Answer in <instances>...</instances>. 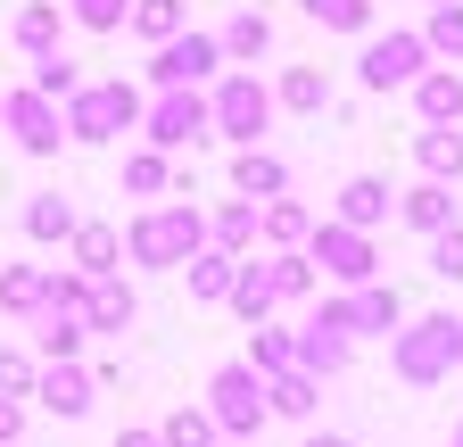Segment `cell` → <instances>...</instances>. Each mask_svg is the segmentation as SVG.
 I'll list each match as a JSON object with an SVG mask.
<instances>
[{"mask_svg": "<svg viewBox=\"0 0 463 447\" xmlns=\"http://www.w3.org/2000/svg\"><path fill=\"white\" fill-rule=\"evenodd\" d=\"M133 315H141V299H133V282H91V299H83V331H133Z\"/></svg>", "mask_w": 463, "mask_h": 447, "instance_id": "5bb4252c", "label": "cell"}, {"mask_svg": "<svg viewBox=\"0 0 463 447\" xmlns=\"http://www.w3.org/2000/svg\"><path fill=\"white\" fill-rule=\"evenodd\" d=\"M397 215L414 224V233H447V224H455V191L447 183H414V191L397 199Z\"/></svg>", "mask_w": 463, "mask_h": 447, "instance_id": "ffe728a7", "label": "cell"}, {"mask_svg": "<svg viewBox=\"0 0 463 447\" xmlns=\"http://www.w3.org/2000/svg\"><path fill=\"white\" fill-rule=\"evenodd\" d=\"M447 447H463V423H455V439H447Z\"/></svg>", "mask_w": 463, "mask_h": 447, "instance_id": "bcb514c9", "label": "cell"}, {"mask_svg": "<svg viewBox=\"0 0 463 447\" xmlns=\"http://www.w3.org/2000/svg\"><path fill=\"white\" fill-rule=\"evenodd\" d=\"M75 17H83V25H99V33H108V25H125V0H75Z\"/></svg>", "mask_w": 463, "mask_h": 447, "instance_id": "b9f144b4", "label": "cell"}, {"mask_svg": "<svg viewBox=\"0 0 463 447\" xmlns=\"http://www.w3.org/2000/svg\"><path fill=\"white\" fill-rule=\"evenodd\" d=\"M430 9H447V0H430Z\"/></svg>", "mask_w": 463, "mask_h": 447, "instance_id": "7dc6e473", "label": "cell"}, {"mask_svg": "<svg viewBox=\"0 0 463 447\" xmlns=\"http://www.w3.org/2000/svg\"><path fill=\"white\" fill-rule=\"evenodd\" d=\"M414 108H422L430 125H463V75L422 67V75H414Z\"/></svg>", "mask_w": 463, "mask_h": 447, "instance_id": "e0dca14e", "label": "cell"}, {"mask_svg": "<svg viewBox=\"0 0 463 447\" xmlns=\"http://www.w3.org/2000/svg\"><path fill=\"white\" fill-rule=\"evenodd\" d=\"M389 365H397V381H414V389L447 381V373L463 365V323H455V315H422V323H405L397 340H389Z\"/></svg>", "mask_w": 463, "mask_h": 447, "instance_id": "6da1fadb", "label": "cell"}, {"mask_svg": "<svg viewBox=\"0 0 463 447\" xmlns=\"http://www.w3.org/2000/svg\"><path fill=\"white\" fill-rule=\"evenodd\" d=\"M149 141H157V149L207 141V100H199V91H165V100L149 108Z\"/></svg>", "mask_w": 463, "mask_h": 447, "instance_id": "30bf717a", "label": "cell"}, {"mask_svg": "<svg viewBox=\"0 0 463 447\" xmlns=\"http://www.w3.org/2000/svg\"><path fill=\"white\" fill-rule=\"evenodd\" d=\"M116 257H125V233H116V224H75V265H83V282H108Z\"/></svg>", "mask_w": 463, "mask_h": 447, "instance_id": "ac0fdd59", "label": "cell"}, {"mask_svg": "<svg viewBox=\"0 0 463 447\" xmlns=\"http://www.w3.org/2000/svg\"><path fill=\"white\" fill-rule=\"evenodd\" d=\"M265 42H273V25H265L257 9H241V17H232V25H223V42H215V50H223V59H257V50H265Z\"/></svg>", "mask_w": 463, "mask_h": 447, "instance_id": "1f68e13d", "label": "cell"}, {"mask_svg": "<svg viewBox=\"0 0 463 447\" xmlns=\"http://www.w3.org/2000/svg\"><path fill=\"white\" fill-rule=\"evenodd\" d=\"M0 117H9L17 149H33V157H50L58 141H67V125H58V108H50L42 91H17V100H0Z\"/></svg>", "mask_w": 463, "mask_h": 447, "instance_id": "9c48e42d", "label": "cell"}, {"mask_svg": "<svg viewBox=\"0 0 463 447\" xmlns=\"http://www.w3.org/2000/svg\"><path fill=\"white\" fill-rule=\"evenodd\" d=\"M422 50H463V9H455V0L430 17V42H422Z\"/></svg>", "mask_w": 463, "mask_h": 447, "instance_id": "60d3db41", "label": "cell"}, {"mask_svg": "<svg viewBox=\"0 0 463 447\" xmlns=\"http://www.w3.org/2000/svg\"><path fill=\"white\" fill-rule=\"evenodd\" d=\"M133 117H141V100H133L125 83H99V91H75L67 133H75V141H108V133H125Z\"/></svg>", "mask_w": 463, "mask_h": 447, "instance_id": "52a82bcc", "label": "cell"}, {"mask_svg": "<svg viewBox=\"0 0 463 447\" xmlns=\"http://www.w3.org/2000/svg\"><path fill=\"white\" fill-rule=\"evenodd\" d=\"M307 447H356V439H339V431H315V439H307Z\"/></svg>", "mask_w": 463, "mask_h": 447, "instance_id": "f6af8a7d", "label": "cell"}, {"mask_svg": "<svg viewBox=\"0 0 463 447\" xmlns=\"http://www.w3.org/2000/svg\"><path fill=\"white\" fill-rule=\"evenodd\" d=\"M232 307H241L249 323H265V315H273V273H265V257L232 273Z\"/></svg>", "mask_w": 463, "mask_h": 447, "instance_id": "f1b7e54d", "label": "cell"}, {"mask_svg": "<svg viewBox=\"0 0 463 447\" xmlns=\"http://www.w3.org/2000/svg\"><path fill=\"white\" fill-rule=\"evenodd\" d=\"M257 233L273 241V257H289V249L315 233V215H307V207H289V199H265V224H257Z\"/></svg>", "mask_w": 463, "mask_h": 447, "instance_id": "d4e9b609", "label": "cell"}, {"mask_svg": "<svg viewBox=\"0 0 463 447\" xmlns=\"http://www.w3.org/2000/svg\"><path fill=\"white\" fill-rule=\"evenodd\" d=\"M75 224H83V215L58 199V191H33V199H25V241H75Z\"/></svg>", "mask_w": 463, "mask_h": 447, "instance_id": "44dd1931", "label": "cell"}, {"mask_svg": "<svg viewBox=\"0 0 463 447\" xmlns=\"http://www.w3.org/2000/svg\"><path fill=\"white\" fill-rule=\"evenodd\" d=\"M281 100H289V108H323V100H331V75H323V67H289Z\"/></svg>", "mask_w": 463, "mask_h": 447, "instance_id": "e575fe53", "label": "cell"}, {"mask_svg": "<svg viewBox=\"0 0 463 447\" xmlns=\"http://www.w3.org/2000/svg\"><path fill=\"white\" fill-rule=\"evenodd\" d=\"M232 191H241L249 207H257V199H281V191H289V166L265 157V149H241V157H232Z\"/></svg>", "mask_w": 463, "mask_h": 447, "instance_id": "9a60e30c", "label": "cell"}, {"mask_svg": "<svg viewBox=\"0 0 463 447\" xmlns=\"http://www.w3.org/2000/svg\"><path fill=\"white\" fill-rule=\"evenodd\" d=\"M265 273H273V307H289V299H307L315 290V265L289 249V257H265Z\"/></svg>", "mask_w": 463, "mask_h": 447, "instance_id": "4dcf8cb0", "label": "cell"}, {"mask_svg": "<svg viewBox=\"0 0 463 447\" xmlns=\"http://www.w3.org/2000/svg\"><path fill=\"white\" fill-rule=\"evenodd\" d=\"M133 25L149 42H174V33H183V0H133Z\"/></svg>", "mask_w": 463, "mask_h": 447, "instance_id": "836d02e7", "label": "cell"}, {"mask_svg": "<svg viewBox=\"0 0 463 447\" xmlns=\"http://www.w3.org/2000/svg\"><path fill=\"white\" fill-rule=\"evenodd\" d=\"M125 249H133V265H191L199 249H207V215L199 207H149L133 233H125Z\"/></svg>", "mask_w": 463, "mask_h": 447, "instance_id": "7a4b0ae2", "label": "cell"}, {"mask_svg": "<svg viewBox=\"0 0 463 447\" xmlns=\"http://www.w3.org/2000/svg\"><path fill=\"white\" fill-rule=\"evenodd\" d=\"M249 241H257V207H249V199H241V207H223V215L207 224V249H223V257H241Z\"/></svg>", "mask_w": 463, "mask_h": 447, "instance_id": "f546056e", "label": "cell"}, {"mask_svg": "<svg viewBox=\"0 0 463 447\" xmlns=\"http://www.w3.org/2000/svg\"><path fill=\"white\" fill-rule=\"evenodd\" d=\"M165 183H174V175H165V157H149V149H141V157H125V191H133V199H157Z\"/></svg>", "mask_w": 463, "mask_h": 447, "instance_id": "d590c367", "label": "cell"}, {"mask_svg": "<svg viewBox=\"0 0 463 447\" xmlns=\"http://www.w3.org/2000/svg\"><path fill=\"white\" fill-rule=\"evenodd\" d=\"M414 75H422V42L414 33H389V42L364 50V83L373 91H397V83H414Z\"/></svg>", "mask_w": 463, "mask_h": 447, "instance_id": "8fae6325", "label": "cell"}, {"mask_svg": "<svg viewBox=\"0 0 463 447\" xmlns=\"http://www.w3.org/2000/svg\"><path fill=\"white\" fill-rule=\"evenodd\" d=\"M0 307H9V315H42L50 307V273L42 265H9V273H0Z\"/></svg>", "mask_w": 463, "mask_h": 447, "instance_id": "603a6c76", "label": "cell"}, {"mask_svg": "<svg viewBox=\"0 0 463 447\" xmlns=\"http://www.w3.org/2000/svg\"><path fill=\"white\" fill-rule=\"evenodd\" d=\"M183 273H191V299H232V273H241V257H223V249H199Z\"/></svg>", "mask_w": 463, "mask_h": 447, "instance_id": "484cf974", "label": "cell"}, {"mask_svg": "<svg viewBox=\"0 0 463 447\" xmlns=\"http://www.w3.org/2000/svg\"><path fill=\"white\" fill-rule=\"evenodd\" d=\"M307 265L315 273H331V282H347V290H364L373 282V233H347V224H315L307 233Z\"/></svg>", "mask_w": 463, "mask_h": 447, "instance_id": "277c9868", "label": "cell"}, {"mask_svg": "<svg viewBox=\"0 0 463 447\" xmlns=\"http://www.w3.org/2000/svg\"><path fill=\"white\" fill-rule=\"evenodd\" d=\"M323 315L347 331V340H373V331H389V340H397V323H405V299H397V290H381V282H364V290L331 299Z\"/></svg>", "mask_w": 463, "mask_h": 447, "instance_id": "5b68a950", "label": "cell"}, {"mask_svg": "<svg viewBox=\"0 0 463 447\" xmlns=\"http://www.w3.org/2000/svg\"><path fill=\"white\" fill-rule=\"evenodd\" d=\"M33 348H42V365H75V348H83V315H42Z\"/></svg>", "mask_w": 463, "mask_h": 447, "instance_id": "83f0119b", "label": "cell"}, {"mask_svg": "<svg viewBox=\"0 0 463 447\" xmlns=\"http://www.w3.org/2000/svg\"><path fill=\"white\" fill-rule=\"evenodd\" d=\"M265 117H273V91H265V83H249V75H232V83L215 91V108H207V125H215V133H232V141H257V133H265Z\"/></svg>", "mask_w": 463, "mask_h": 447, "instance_id": "8992f818", "label": "cell"}, {"mask_svg": "<svg viewBox=\"0 0 463 447\" xmlns=\"http://www.w3.org/2000/svg\"><path fill=\"white\" fill-rule=\"evenodd\" d=\"M33 357H0V398H33Z\"/></svg>", "mask_w": 463, "mask_h": 447, "instance_id": "f35d334b", "label": "cell"}, {"mask_svg": "<svg viewBox=\"0 0 463 447\" xmlns=\"http://www.w3.org/2000/svg\"><path fill=\"white\" fill-rule=\"evenodd\" d=\"M157 439H165V447H223V431L207 423V406H174V414L157 423Z\"/></svg>", "mask_w": 463, "mask_h": 447, "instance_id": "4316f807", "label": "cell"}, {"mask_svg": "<svg viewBox=\"0 0 463 447\" xmlns=\"http://www.w3.org/2000/svg\"><path fill=\"white\" fill-rule=\"evenodd\" d=\"M17 431H25V406H17V398H0V447H9Z\"/></svg>", "mask_w": 463, "mask_h": 447, "instance_id": "7bdbcfd3", "label": "cell"}, {"mask_svg": "<svg viewBox=\"0 0 463 447\" xmlns=\"http://www.w3.org/2000/svg\"><path fill=\"white\" fill-rule=\"evenodd\" d=\"M347 348H356V340H347V331L315 307V315H307V331H298V373H315V381H323V373H339V365H347Z\"/></svg>", "mask_w": 463, "mask_h": 447, "instance_id": "4fadbf2b", "label": "cell"}, {"mask_svg": "<svg viewBox=\"0 0 463 447\" xmlns=\"http://www.w3.org/2000/svg\"><path fill=\"white\" fill-rule=\"evenodd\" d=\"M381 215H389V183H381V175H347V191H339V215H331V224H347V233H373Z\"/></svg>", "mask_w": 463, "mask_h": 447, "instance_id": "2e32d148", "label": "cell"}, {"mask_svg": "<svg viewBox=\"0 0 463 447\" xmlns=\"http://www.w3.org/2000/svg\"><path fill=\"white\" fill-rule=\"evenodd\" d=\"M430 273H439V282H463V224L430 233Z\"/></svg>", "mask_w": 463, "mask_h": 447, "instance_id": "8d00e7d4", "label": "cell"}, {"mask_svg": "<svg viewBox=\"0 0 463 447\" xmlns=\"http://www.w3.org/2000/svg\"><path fill=\"white\" fill-rule=\"evenodd\" d=\"M116 447H165V439H157L149 423H133V431H116Z\"/></svg>", "mask_w": 463, "mask_h": 447, "instance_id": "ee69618b", "label": "cell"}, {"mask_svg": "<svg viewBox=\"0 0 463 447\" xmlns=\"http://www.w3.org/2000/svg\"><path fill=\"white\" fill-rule=\"evenodd\" d=\"M414 157H422V183H463V133L455 125H430L414 141Z\"/></svg>", "mask_w": 463, "mask_h": 447, "instance_id": "d6986e66", "label": "cell"}, {"mask_svg": "<svg viewBox=\"0 0 463 447\" xmlns=\"http://www.w3.org/2000/svg\"><path fill=\"white\" fill-rule=\"evenodd\" d=\"M315 25H339V33H364L373 25V0H307Z\"/></svg>", "mask_w": 463, "mask_h": 447, "instance_id": "d6a6232c", "label": "cell"}, {"mask_svg": "<svg viewBox=\"0 0 463 447\" xmlns=\"http://www.w3.org/2000/svg\"><path fill=\"white\" fill-rule=\"evenodd\" d=\"M257 381H273V373H298V340H289V331H265L257 323V340H249V357H241Z\"/></svg>", "mask_w": 463, "mask_h": 447, "instance_id": "cb8c5ba5", "label": "cell"}, {"mask_svg": "<svg viewBox=\"0 0 463 447\" xmlns=\"http://www.w3.org/2000/svg\"><path fill=\"white\" fill-rule=\"evenodd\" d=\"M215 67H223V50H215L207 33H174V42L157 50V67H149V75H157L165 91H191V83H199V75H215Z\"/></svg>", "mask_w": 463, "mask_h": 447, "instance_id": "ba28073f", "label": "cell"}, {"mask_svg": "<svg viewBox=\"0 0 463 447\" xmlns=\"http://www.w3.org/2000/svg\"><path fill=\"white\" fill-rule=\"evenodd\" d=\"M33 91H42V100H75V67H67V59H42Z\"/></svg>", "mask_w": 463, "mask_h": 447, "instance_id": "ab89813d", "label": "cell"}, {"mask_svg": "<svg viewBox=\"0 0 463 447\" xmlns=\"http://www.w3.org/2000/svg\"><path fill=\"white\" fill-rule=\"evenodd\" d=\"M17 42L50 59V42H58V17H50V9H25V17H17Z\"/></svg>", "mask_w": 463, "mask_h": 447, "instance_id": "74e56055", "label": "cell"}, {"mask_svg": "<svg viewBox=\"0 0 463 447\" xmlns=\"http://www.w3.org/2000/svg\"><path fill=\"white\" fill-rule=\"evenodd\" d=\"M207 423L223 431V447H241L249 431H265V381L249 365H215V381H207Z\"/></svg>", "mask_w": 463, "mask_h": 447, "instance_id": "3957f363", "label": "cell"}, {"mask_svg": "<svg viewBox=\"0 0 463 447\" xmlns=\"http://www.w3.org/2000/svg\"><path fill=\"white\" fill-rule=\"evenodd\" d=\"M91 389H99V381H91L83 365H42V373H33V398H42L50 414H67V423L91 414Z\"/></svg>", "mask_w": 463, "mask_h": 447, "instance_id": "7c38bea8", "label": "cell"}, {"mask_svg": "<svg viewBox=\"0 0 463 447\" xmlns=\"http://www.w3.org/2000/svg\"><path fill=\"white\" fill-rule=\"evenodd\" d=\"M315 398H323V389H315V373H273V381H265V414L307 423V414H315Z\"/></svg>", "mask_w": 463, "mask_h": 447, "instance_id": "7402d4cb", "label": "cell"}]
</instances>
